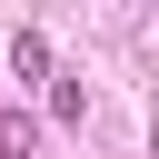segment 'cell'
<instances>
[{
  "instance_id": "obj_1",
  "label": "cell",
  "mask_w": 159,
  "mask_h": 159,
  "mask_svg": "<svg viewBox=\"0 0 159 159\" xmlns=\"http://www.w3.org/2000/svg\"><path fill=\"white\" fill-rule=\"evenodd\" d=\"M30 149H40V119L30 109H0V159H30Z\"/></svg>"
},
{
  "instance_id": "obj_2",
  "label": "cell",
  "mask_w": 159,
  "mask_h": 159,
  "mask_svg": "<svg viewBox=\"0 0 159 159\" xmlns=\"http://www.w3.org/2000/svg\"><path fill=\"white\" fill-rule=\"evenodd\" d=\"M10 70H20V80H50V40L20 30V40H10Z\"/></svg>"
}]
</instances>
